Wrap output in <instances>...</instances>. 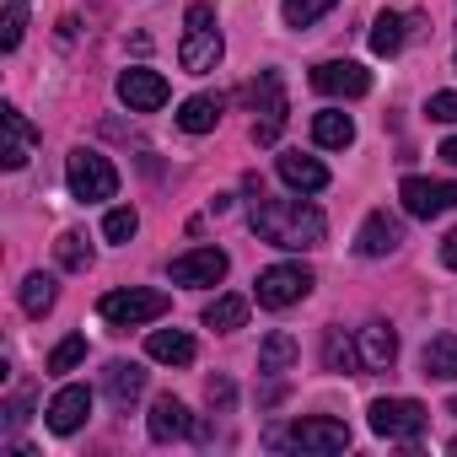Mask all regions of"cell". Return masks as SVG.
<instances>
[{
    "label": "cell",
    "mask_w": 457,
    "mask_h": 457,
    "mask_svg": "<svg viewBox=\"0 0 457 457\" xmlns=\"http://www.w3.org/2000/svg\"><path fill=\"white\" fill-rule=\"evenodd\" d=\"M248 226L264 237V243H275V248H291V253H307V248H323V237H328V220H323V210L318 204H307V199H253V210H248Z\"/></svg>",
    "instance_id": "1"
},
{
    "label": "cell",
    "mask_w": 457,
    "mask_h": 457,
    "mask_svg": "<svg viewBox=\"0 0 457 457\" xmlns=\"http://www.w3.org/2000/svg\"><path fill=\"white\" fill-rule=\"evenodd\" d=\"M220 54H226V44H220V28H215V12L204 6V0H194L188 17H183L178 65H183L188 76H204V71H215V65H220Z\"/></svg>",
    "instance_id": "2"
},
{
    "label": "cell",
    "mask_w": 457,
    "mask_h": 457,
    "mask_svg": "<svg viewBox=\"0 0 457 457\" xmlns=\"http://www.w3.org/2000/svg\"><path fill=\"white\" fill-rule=\"evenodd\" d=\"M65 183H71V194H76L81 204H103V199L119 194V172H113V162H108L103 151H87V145L71 151V162H65Z\"/></svg>",
    "instance_id": "3"
},
{
    "label": "cell",
    "mask_w": 457,
    "mask_h": 457,
    "mask_svg": "<svg viewBox=\"0 0 457 457\" xmlns=\"http://www.w3.org/2000/svg\"><path fill=\"white\" fill-rule=\"evenodd\" d=\"M167 307H172V296H167V291H140V286H129V291H108V296L97 302L103 323H113V328L156 323V318H167Z\"/></svg>",
    "instance_id": "4"
},
{
    "label": "cell",
    "mask_w": 457,
    "mask_h": 457,
    "mask_svg": "<svg viewBox=\"0 0 457 457\" xmlns=\"http://www.w3.org/2000/svg\"><path fill=\"white\" fill-rule=\"evenodd\" d=\"M270 446H296V452H345V446H350V425H345V420H328V414H312V420H296L291 430H270Z\"/></svg>",
    "instance_id": "5"
},
{
    "label": "cell",
    "mask_w": 457,
    "mask_h": 457,
    "mask_svg": "<svg viewBox=\"0 0 457 457\" xmlns=\"http://www.w3.org/2000/svg\"><path fill=\"white\" fill-rule=\"evenodd\" d=\"M248 103L259 108V119H253V140L259 145H275L280 140V129H286V81H280V71H264L253 87H248Z\"/></svg>",
    "instance_id": "6"
},
{
    "label": "cell",
    "mask_w": 457,
    "mask_h": 457,
    "mask_svg": "<svg viewBox=\"0 0 457 457\" xmlns=\"http://www.w3.org/2000/svg\"><path fill=\"white\" fill-rule=\"evenodd\" d=\"M430 425V409L420 398H377L371 403V430L387 441H420Z\"/></svg>",
    "instance_id": "7"
},
{
    "label": "cell",
    "mask_w": 457,
    "mask_h": 457,
    "mask_svg": "<svg viewBox=\"0 0 457 457\" xmlns=\"http://www.w3.org/2000/svg\"><path fill=\"white\" fill-rule=\"evenodd\" d=\"M253 286H259V291H253V296H259V307L280 312V307H296L318 280H312V270H307V264H270Z\"/></svg>",
    "instance_id": "8"
},
{
    "label": "cell",
    "mask_w": 457,
    "mask_h": 457,
    "mask_svg": "<svg viewBox=\"0 0 457 457\" xmlns=\"http://www.w3.org/2000/svg\"><path fill=\"white\" fill-rule=\"evenodd\" d=\"M398 199L414 220H436L457 204V183H441V178H403L398 183Z\"/></svg>",
    "instance_id": "9"
},
{
    "label": "cell",
    "mask_w": 457,
    "mask_h": 457,
    "mask_svg": "<svg viewBox=\"0 0 457 457\" xmlns=\"http://www.w3.org/2000/svg\"><path fill=\"white\" fill-rule=\"evenodd\" d=\"M167 97H172L167 76H156V71H145V65H135V71L119 76V103H124L129 113H156Z\"/></svg>",
    "instance_id": "10"
},
{
    "label": "cell",
    "mask_w": 457,
    "mask_h": 457,
    "mask_svg": "<svg viewBox=\"0 0 457 457\" xmlns=\"http://www.w3.org/2000/svg\"><path fill=\"white\" fill-rule=\"evenodd\" d=\"M226 270H232V259L220 248H194V253H178L167 275H172V286H215V280H226Z\"/></svg>",
    "instance_id": "11"
},
{
    "label": "cell",
    "mask_w": 457,
    "mask_h": 457,
    "mask_svg": "<svg viewBox=\"0 0 457 457\" xmlns=\"http://www.w3.org/2000/svg\"><path fill=\"white\" fill-rule=\"evenodd\" d=\"M312 87L323 97H366L371 92V71L355 65V60H328V65L312 71Z\"/></svg>",
    "instance_id": "12"
},
{
    "label": "cell",
    "mask_w": 457,
    "mask_h": 457,
    "mask_svg": "<svg viewBox=\"0 0 457 457\" xmlns=\"http://www.w3.org/2000/svg\"><path fill=\"white\" fill-rule=\"evenodd\" d=\"M398 243H403V220L387 215V210H371V215L361 220V232H355V253H361V259H387Z\"/></svg>",
    "instance_id": "13"
},
{
    "label": "cell",
    "mask_w": 457,
    "mask_h": 457,
    "mask_svg": "<svg viewBox=\"0 0 457 457\" xmlns=\"http://www.w3.org/2000/svg\"><path fill=\"white\" fill-rule=\"evenodd\" d=\"M87 414H92V387H81V382L60 387V393L49 398V409H44V420H49V430H54V436L81 430V425H87Z\"/></svg>",
    "instance_id": "14"
},
{
    "label": "cell",
    "mask_w": 457,
    "mask_h": 457,
    "mask_svg": "<svg viewBox=\"0 0 457 457\" xmlns=\"http://www.w3.org/2000/svg\"><path fill=\"white\" fill-rule=\"evenodd\" d=\"M355 350H361V371H387L398 361V334L387 323H366L355 328Z\"/></svg>",
    "instance_id": "15"
},
{
    "label": "cell",
    "mask_w": 457,
    "mask_h": 457,
    "mask_svg": "<svg viewBox=\"0 0 457 457\" xmlns=\"http://www.w3.org/2000/svg\"><path fill=\"white\" fill-rule=\"evenodd\" d=\"M188 409H183V398H172V393H162L156 403H151V420H145V430H151V441H183L188 436Z\"/></svg>",
    "instance_id": "16"
},
{
    "label": "cell",
    "mask_w": 457,
    "mask_h": 457,
    "mask_svg": "<svg viewBox=\"0 0 457 457\" xmlns=\"http://www.w3.org/2000/svg\"><path fill=\"white\" fill-rule=\"evenodd\" d=\"M0 124H6V151H0V156H6V167L17 172V167H28V156L38 145V129L28 124L22 108H6V113H0Z\"/></svg>",
    "instance_id": "17"
},
{
    "label": "cell",
    "mask_w": 457,
    "mask_h": 457,
    "mask_svg": "<svg viewBox=\"0 0 457 457\" xmlns=\"http://www.w3.org/2000/svg\"><path fill=\"white\" fill-rule=\"evenodd\" d=\"M280 178L296 188V194H323L328 188V167L318 156H302V151H286L280 156Z\"/></svg>",
    "instance_id": "18"
},
{
    "label": "cell",
    "mask_w": 457,
    "mask_h": 457,
    "mask_svg": "<svg viewBox=\"0 0 457 457\" xmlns=\"http://www.w3.org/2000/svg\"><path fill=\"white\" fill-rule=\"evenodd\" d=\"M103 393H108L119 409H129V403L145 393V371H140L135 361H108V371H103Z\"/></svg>",
    "instance_id": "19"
},
{
    "label": "cell",
    "mask_w": 457,
    "mask_h": 457,
    "mask_svg": "<svg viewBox=\"0 0 457 457\" xmlns=\"http://www.w3.org/2000/svg\"><path fill=\"white\" fill-rule=\"evenodd\" d=\"M220 108H226V97L199 92V97H188V103L178 108V129H183V135H210V129L220 124Z\"/></svg>",
    "instance_id": "20"
},
{
    "label": "cell",
    "mask_w": 457,
    "mask_h": 457,
    "mask_svg": "<svg viewBox=\"0 0 457 457\" xmlns=\"http://www.w3.org/2000/svg\"><path fill=\"white\" fill-rule=\"evenodd\" d=\"M145 355L162 361V366H188V361H194V339H188L183 328H156V334L145 339Z\"/></svg>",
    "instance_id": "21"
},
{
    "label": "cell",
    "mask_w": 457,
    "mask_h": 457,
    "mask_svg": "<svg viewBox=\"0 0 457 457\" xmlns=\"http://www.w3.org/2000/svg\"><path fill=\"white\" fill-rule=\"evenodd\" d=\"M312 140H318V145H328V151H345V145L355 140V119H350V113H339V108H323V113L312 119Z\"/></svg>",
    "instance_id": "22"
},
{
    "label": "cell",
    "mask_w": 457,
    "mask_h": 457,
    "mask_svg": "<svg viewBox=\"0 0 457 457\" xmlns=\"http://www.w3.org/2000/svg\"><path fill=\"white\" fill-rule=\"evenodd\" d=\"M296 355H302V350H296V339H291L286 328H275V334L259 345V371H264V377H280V371H291V366H296Z\"/></svg>",
    "instance_id": "23"
},
{
    "label": "cell",
    "mask_w": 457,
    "mask_h": 457,
    "mask_svg": "<svg viewBox=\"0 0 457 457\" xmlns=\"http://www.w3.org/2000/svg\"><path fill=\"white\" fill-rule=\"evenodd\" d=\"M425 377H441V382H457V334H436L425 345Z\"/></svg>",
    "instance_id": "24"
},
{
    "label": "cell",
    "mask_w": 457,
    "mask_h": 457,
    "mask_svg": "<svg viewBox=\"0 0 457 457\" xmlns=\"http://www.w3.org/2000/svg\"><path fill=\"white\" fill-rule=\"evenodd\" d=\"M243 323H248V296H215L204 307V328H215V334H232Z\"/></svg>",
    "instance_id": "25"
},
{
    "label": "cell",
    "mask_w": 457,
    "mask_h": 457,
    "mask_svg": "<svg viewBox=\"0 0 457 457\" xmlns=\"http://www.w3.org/2000/svg\"><path fill=\"white\" fill-rule=\"evenodd\" d=\"M323 366L328 371H361V350H355V339H345V328H328L323 334Z\"/></svg>",
    "instance_id": "26"
},
{
    "label": "cell",
    "mask_w": 457,
    "mask_h": 457,
    "mask_svg": "<svg viewBox=\"0 0 457 457\" xmlns=\"http://www.w3.org/2000/svg\"><path fill=\"white\" fill-rule=\"evenodd\" d=\"M54 296H60L54 275H28V280H22V312H28V318H44V312L54 307Z\"/></svg>",
    "instance_id": "27"
},
{
    "label": "cell",
    "mask_w": 457,
    "mask_h": 457,
    "mask_svg": "<svg viewBox=\"0 0 457 457\" xmlns=\"http://www.w3.org/2000/svg\"><path fill=\"white\" fill-rule=\"evenodd\" d=\"M403 28H409V22H403L398 12H382V17L371 22V49H377V54H398V49H403Z\"/></svg>",
    "instance_id": "28"
},
{
    "label": "cell",
    "mask_w": 457,
    "mask_h": 457,
    "mask_svg": "<svg viewBox=\"0 0 457 457\" xmlns=\"http://www.w3.org/2000/svg\"><path fill=\"white\" fill-rule=\"evenodd\" d=\"M334 6H339V0H286L280 12H286V28H312V22L328 17Z\"/></svg>",
    "instance_id": "29"
},
{
    "label": "cell",
    "mask_w": 457,
    "mask_h": 457,
    "mask_svg": "<svg viewBox=\"0 0 457 457\" xmlns=\"http://www.w3.org/2000/svg\"><path fill=\"white\" fill-rule=\"evenodd\" d=\"M22 33H28V0H6V28H0V49H17L22 44Z\"/></svg>",
    "instance_id": "30"
},
{
    "label": "cell",
    "mask_w": 457,
    "mask_h": 457,
    "mask_svg": "<svg viewBox=\"0 0 457 457\" xmlns=\"http://www.w3.org/2000/svg\"><path fill=\"white\" fill-rule=\"evenodd\" d=\"M135 226H140V215H135L129 204H119V210L103 215V237H108V243H129V237H135Z\"/></svg>",
    "instance_id": "31"
},
{
    "label": "cell",
    "mask_w": 457,
    "mask_h": 457,
    "mask_svg": "<svg viewBox=\"0 0 457 457\" xmlns=\"http://www.w3.org/2000/svg\"><path fill=\"white\" fill-rule=\"evenodd\" d=\"M54 253H60L65 270H87V264H92V243H87L81 232H65V237L54 243Z\"/></svg>",
    "instance_id": "32"
},
{
    "label": "cell",
    "mask_w": 457,
    "mask_h": 457,
    "mask_svg": "<svg viewBox=\"0 0 457 457\" xmlns=\"http://www.w3.org/2000/svg\"><path fill=\"white\" fill-rule=\"evenodd\" d=\"M87 361V339L81 334H71V339H60L54 350H49V371H76Z\"/></svg>",
    "instance_id": "33"
},
{
    "label": "cell",
    "mask_w": 457,
    "mask_h": 457,
    "mask_svg": "<svg viewBox=\"0 0 457 457\" xmlns=\"http://www.w3.org/2000/svg\"><path fill=\"white\" fill-rule=\"evenodd\" d=\"M425 113H430L436 124H457V92H436V97L425 103Z\"/></svg>",
    "instance_id": "34"
},
{
    "label": "cell",
    "mask_w": 457,
    "mask_h": 457,
    "mask_svg": "<svg viewBox=\"0 0 457 457\" xmlns=\"http://www.w3.org/2000/svg\"><path fill=\"white\" fill-rule=\"evenodd\" d=\"M204 398H210V409L226 414V409H232V398H237V387L226 382V377H210V382H204Z\"/></svg>",
    "instance_id": "35"
},
{
    "label": "cell",
    "mask_w": 457,
    "mask_h": 457,
    "mask_svg": "<svg viewBox=\"0 0 457 457\" xmlns=\"http://www.w3.org/2000/svg\"><path fill=\"white\" fill-rule=\"evenodd\" d=\"M17 425H28V398H12L6 403V430H17Z\"/></svg>",
    "instance_id": "36"
},
{
    "label": "cell",
    "mask_w": 457,
    "mask_h": 457,
    "mask_svg": "<svg viewBox=\"0 0 457 457\" xmlns=\"http://www.w3.org/2000/svg\"><path fill=\"white\" fill-rule=\"evenodd\" d=\"M441 264H446V270H457V232H446V237H441Z\"/></svg>",
    "instance_id": "37"
},
{
    "label": "cell",
    "mask_w": 457,
    "mask_h": 457,
    "mask_svg": "<svg viewBox=\"0 0 457 457\" xmlns=\"http://www.w3.org/2000/svg\"><path fill=\"white\" fill-rule=\"evenodd\" d=\"M441 156H446V162L457 167V135H452V140H441Z\"/></svg>",
    "instance_id": "38"
}]
</instances>
